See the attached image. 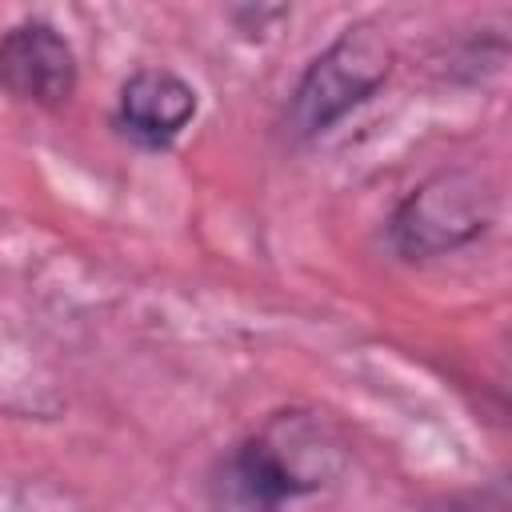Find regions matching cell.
Wrapping results in <instances>:
<instances>
[{
  "label": "cell",
  "instance_id": "6da1fadb",
  "mask_svg": "<svg viewBox=\"0 0 512 512\" xmlns=\"http://www.w3.org/2000/svg\"><path fill=\"white\" fill-rule=\"evenodd\" d=\"M348 460V440L324 412L284 408L216 460L208 504L212 512H284L332 488Z\"/></svg>",
  "mask_w": 512,
  "mask_h": 512
},
{
  "label": "cell",
  "instance_id": "7a4b0ae2",
  "mask_svg": "<svg viewBox=\"0 0 512 512\" xmlns=\"http://www.w3.org/2000/svg\"><path fill=\"white\" fill-rule=\"evenodd\" d=\"M396 68V48L388 32L376 20H356L320 48L300 80L288 92L284 104V132L296 144L320 140L332 132L348 112L368 104L392 76Z\"/></svg>",
  "mask_w": 512,
  "mask_h": 512
},
{
  "label": "cell",
  "instance_id": "3957f363",
  "mask_svg": "<svg viewBox=\"0 0 512 512\" xmlns=\"http://www.w3.org/2000/svg\"><path fill=\"white\" fill-rule=\"evenodd\" d=\"M496 208H500L496 184L480 168L456 164L408 188L404 200L392 208L384 236L400 260L424 264L476 244L496 224Z\"/></svg>",
  "mask_w": 512,
  "mask_h": 512
},
{
  "label": "cell",
  "instance_id": "277c9868",
  "mask_svg": "<svg viewBox=\"0 0 512 512\" xmlns=\"http://www.w3.org/2000/svg\"><path fill=\"white\" fill-rule=\"evenodd\" d=\"M80 60L72 40L48 20H20L0 36V92L16 104L60 108L76 96Z\"/></svg>",
  "mask_w": 512,
  "mask_h": 512
},
{
  "label": "cell",
  "instance_id": "5b68a950",
  "mask_svg": "<svg viewBox=\"0 0 512 512\" xmlns=\"http://www.w3.org/2000/svg\"><path fill=\"white\" fill-rule=\"evenodd\" d=\"M200 112V92L172 68H136L116 96V128L140 148H172Z\"/></svg>",
  "mask_w": 512,
  "mask_h": 512
}]
</instances>
